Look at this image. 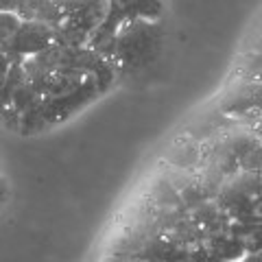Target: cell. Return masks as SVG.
I'll use <instances>...</instances> for the list:
<instances>
[{"mask_svg": "<svg viewBox=\"0 0 262 262\" xmlns=\"http://www.w3.org/2000/svg\"><path fill=\"white\" fill-rule=\"evenodd\" d=\"M22 24V15L18 11H0V51L9 55L13 37Z\"/></svg>", "mask_w": 262, "mask_h": 262, "instance_id": "cell-6", "label": "cell"}, {"mask_svg": "<svg viewBox=\"0 0 262 262\" xmlns=\"http://www.w3.org/2000/svg\"><path fill=\"white\" fill-rule=\"evenodd\" d=\"M166 42L164 24L151 18H136L125 22L105 48L103 57L120 75H138L158 61Z\"/></svg>", "mask_w": 262, "mask_h": 262, "instance_id": "cell-2", "label": "cell"}, {"mask_svg": "<svg viewBox=\"0 0 262 262\" xmlns=\"http://www.w3.org/2000/svg\"><path fill=\"white\" fill-rule=\"evenodd\" d=\"M81 3L83 0H22L20 15L22 18L44 20L48 24H53V27H57Z\"/></svg>", "mask_w": 262, "mask_h": 262, "instance_id": "cell-5", "label": "cell"}, {"mask_svg": "<svg viewBox=\"0 0 262 262\" xmlns=\"http://www.w3.org/2000/svg\"><path fill=\"white\" fill-rule=\"evenodd\" d=\"M22 0H0V11H18L20 13Z\"/></svg>", "mask_w": 262, "mask_h": 262, "instance_id": "cell-9", "label": "cell"}, {"mask_svg": "<svg viewBox=\"0 0 262 262\" xmlns=\"http://www.w3.org/2000/svg\"><path fill=\"white\" fill-rule=\"evenodd\" d=\"M35 92L42 98L48 129L96 101L114 83L116 70L90 46L53 44L46 51L22 59Z\"/></svg>", "mask_w": 262, "mask_h": 262, "instance_id": "cell-1", "label": "cell"}, {"mask_svg": "<svg viewBox=\"0 0 262 262\" xmlns=\"http://www.w3.org/2000/svg\"><path fill=\"white\" fill-rule=\"evenodd\" d=\"M57 39L55 27L44 20H35V18H22V24L18 33L13 37L9 57L11 59H27L37 53L46 51L48 46H53Z\"/></svg>", "mask_w": 262, "mask_h": 262, "instance_id": "cell-4", "label": "cell"}, {"mask_svg": "<svg viewBox=\"0 0 262 262\" xmlns=\"http://www.w3.org/2000/svg\"><path fill=\"white\" fill-rule=\"evenodd\" d=\"M7 201H9V184H7L5 175L0 173V208H3Z\"/></svg>", "mask_w": 262, "mask_h": 262, "instance_id": "cell-8", "label": "cell"}, {"mask_svg": "<svg viewBox=\"0 0 262 262\" xmlns=\"http://www.w3.org/2000/svg\"><path fill=\"white\" fill-rule=\"evenodd\" d=\"M136 18H162V0H107V11L103 22L98 24L94 35L90 37L88 46L98 53H105V48L116 35V31L129 20Z\"/></svg>", "mask_w": 262, "mask_h": 262, "instance_id": "cell-3", "label": "cell"}, {"mask_svg": "<svg viewBox=\"0 0 262 262\" xmlns=\"http://www.w3.org/2000/svg\"><path fill=\"white\" fill-rule=\"evenodd\" d=\"M11 63L13 59L7 53L0 51V90H3V85L7 83V79H9V72H11Z\"/></svg>", "mask_w": 262, "mask_h": 262, "instance_id": "cell-7", "label": "cell"}]
</instances>
